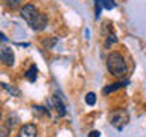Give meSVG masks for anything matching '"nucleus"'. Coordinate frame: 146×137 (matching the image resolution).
<instances>
[{"instance_id":"obj_2","label":"nucleus","mask_w":146,"mask_h":137,"mask_svg":"<svg viewBox=\"0 0 146 137\" xmlns=\"http://www.w3.org/2000/svg\"><path fill=\"white\" fill-rule=\"evenodd\" d=\"M128 120H129V116H128V113L125 110H119V111H114L111 114V125L117 131H122L128 123Z\"/></svg>"},{"instance_id":"obj_19","label":"nucleus","mask_w":146,"mask_h":137,"mask_svg":"<svg viewBox=\"0 0 146 137\" xmlns=\"http://www.w3.org/2000/svg\"><path fill=\"white\" fill-rule=\"evenodd\" d=\"M6 41H8V37L3 32H0V43H6Z\"/></svg>"},{"instance_id":"obj_9","label":"nucleus","mask_w":146,"mask_h":137,"mask_svg":"<svg viewBox=\"0 0 146 137\" xmlns=\"http://www.w3.org/2000/svg\"><path fill=\"white\" fill-rule=\"evenodd\" d=\"M25 76L29 82H35L36 78H38V67H36L35 64H32V66L29 67V70L25 73Z\"/></svg>"},{"instance_id":"obj_16","label":"nucleus","mask_w":146,"mask_h":137,"mask_svg":"<svg viewBox=\"0 0 146 137\" xmlns=\"http://www.w3.org/2000/svg\"><path fill=\"white\" fill-rule=\"evenodd\" d=\"M0 137H9V128L3 125L2 120H0Z\"/></svg>"},{"instance_id":"obj_18","label":"nucleus","mask_w":146,"mask_h":137,"mask_svg":"<svg viewBox=\"0 0 146 137\" xmlns=\"http://www.w3.org/2000/svg\"><path fill=\"white\" fill-rule=\"evenodd\" d=\"M88 137H100V132L96 131V130H93V131H91L90 134H88Z\"/></svg>"},{"instance_id":"obj_14","label":"nucleus","mask_w":146,"mask_h":137,"mask_svg":"<svg viewBox=\"0 0 146 137\" xmlns=\"http://www.w3.org/2000/svg\"><path fill=\"white\" fill-rule=\"evenodd\" d=\"M85 102H87V105L93 107V105L96 104V94H94V93H87V96H85Z\"/></svg>"},{"instance_id":"obj_10","label":"nucleus","mask_w":146,"mask_h":137,"mask_svg":"<svg viewBox=\"0 0 146 137\" xmlns=\"http://www.w3.org/2000/svg\"><path fill=\"white\" fill-rule=\"evenodd\" d=\"M117 37H116V34H107V37H105V43H104V46H105V49H110L113 44H116L117 43Z\"/></svg>"},{"instance_id":"obj_21","label":"nucleus","mask_w":146,"mask_h":137,"mask_svg":"<svg viewBox=\"0 0 146 137\" xmlns=\"http://www.w3.org/2000/svg\"><path fill=\"white\" fill-rule=\"evenodd\" d=\"M5 2H8V0H5Z\"/></svg>"},{"instance_id":"obj_20","label":"nucleus","mask_w":146,"mask_h":137,"mask_svg":"<svg viewBox=\"0 0 146 137\" xmlns=\"http://www.w3.org/2000/svg\"><path fill=\"white\" fill-rule=\"evenodd\" d=\"M0 120H2V108H0Z\"/></svg>"},{"instance_id":"obj_6","label":"nucleus","mask_w":146,"mask_h":137,"mask_svg":"<svg viewBox=\"0 0 146 137\" xmlns=\"http://www.w3.org/2000/svg\"><path fill=\"white\" fill-rule=\"evenodd\" d=\"M50 102H52V105L55 107V110L58 111V114H59L61 117H64V116L67 114L66 105H64V102H62V94L59 93V91H56V93L52 96V100H50Z\"/></svg>"},{"instance_id":"obj_8","label":"nucleus","mask_w":146,"mask_h":137,"mask_svg":"<svg viewBox=\"0 0 146 137\" xmlns=\"http://www.w3.org/2000/svg\"><path fill=\"white\" fill-rule=\"evenodd\" d=\"M125 85H128V81H119V82H114V84H108V85L104 87L102 93L107 96V94H110V93H114V91L123 88Z\"/></svg>"},{"instance_id":"obj_13","label":"nucleus","mask_w":146,"mask_h":137,"mask_svg":"<svg viewBox=\"0 0 146 137\" xmlns=\"http://www.w3.org/2000/svg\"><path fill=\"white\" fill-rule=\"evenodd\" d=\"M17 122H18V119H17V116L15 114H9V117H8V123H6V126L11 130V128H14L17 125Z\"/></svg>"},{"instance_id":"obj_7","label":"nucleus","mask_w":146,"mask_h":137,"mask_svg":"<svg viewBox=\"0 0 146 137\" xmlns=\"http://www.w3.org/2000/svg\"><path fill=\"white\" fill-rule=\"evenodd\" d=\"M38 130H36L35 123H25L23 126H20L17 137H36Z\"/></svg>"},{"instance_id":"obj_15","label":"nucleus","mask_w":146,"mask_h":137,"mask_svg":"<svg viewBox=\"0 0 146 137\" xmlns=\"http://www.w3.org/2000/svg\"><path fill=\"white\" fill-rule=\"evenodd\" d=\"M32 110H34V113H35V114H40V116H44V114H47V113H49L44 107H40V105H38V107H36V105H34V107H32Z\"/></svg>"},{"instance_id":"obj_1","label":"nucleus","mask_w":146,"mask_h":137,"mask_svg":"<svg viewBox=\"0 0 146 137\" xmlns=\"http://www.w3.org/2000/svg\"><path fill=\"white\" fill-rule=\"evenodd\" d=\"M107 68L114 78H125L128 75V64L120 52H110L107 57Z\"/></svg>"},{"instance_id":"obj_3","label":"nucleus","mask_w":146,"mask_h":137,"mask_svg":"<svg viewBox=\"0 0 146 137\" xmlns=\"http://www.w3.org/2000/svg\"><path fill=\"white\" fill-rule=\"evenodd\" d=\"M0 63L6 67H12L15 64V55L11 47L5 44H0Z\"/></svg>"},{"instance_id":"obj_12","label":"nucleus","mask_w":146,"mask_h":137,"mask_svg":"<svg viewBox=\"0 0 146 137\" xmlns=\"http://www.w3.org/2000/svg\"><path fill=\"white\" fill-rule=\"evenodd\" d=\"M58 43V38L56 37H49V38H44L43 40V47L44 49H53V46Z\"/></svg>"},{"instance_id":"obj_11","label":"nucleus","mask_w":146,"mask_h":137,"mask_svg":"<svg viewBox=\"0 0 146 137\" xmlns=\"http://www.w3.org/2000/svg\"><path fill=\"white\" fill-rule=\"evenodd\" d=\"M0 85H2V87H3V88L8 91L9 94H12V96H17V98L20 96V90H18L17 87H14V85H9V84H6V82H2Z\"/></svg>"},{"instance_id":"obj_5","label":"nucleus","mask_w":146,"mask_h":137,"mask_svg":"<svg viewBox=\"0 0 146 137\" xmlns=\"http://www.w3.org/2000/svg\"><path fill=\"white\" fill-rule=\"evenodd\" d=\"M36 12H38V9H36V6L32 5V3H27V5H25V6L20 8V15L25 18V21H27V25H29L31 20L35 17Z\"/></svg>"},{"instance_id":"obj_4","label":"nucleus","mask_w":146,"mask_h":137,"mask_svg":"<svg viewBox=\"0 0 146 137\" xmlns=\"http://www.w3.org/2000/svg\"><path fill=\"white\" fill-rule=\"evenodd\" d=\"M47 25H49V18H47V15H46L44 12H36L35 17L32 18L31 23H29V26L34 31H36V32L44 31L46 27H47Z\"/></svg>"},{"instance_id":"obj_17","label":"nucleus","mask_w":146,"mask_h":137,"mask_svg":"<svg viewBox=\"0 0 146 137\" xmlns=\"http://www.w3.org/2000/svg\"><path fill=\"white\" fill-rule=\"evenodd\" d=\"M21 2H23V0H8L6 3H8V6H9V8H12V9H14V8L20 6Z\"/></svg>"}]
</instances>
